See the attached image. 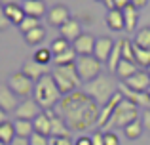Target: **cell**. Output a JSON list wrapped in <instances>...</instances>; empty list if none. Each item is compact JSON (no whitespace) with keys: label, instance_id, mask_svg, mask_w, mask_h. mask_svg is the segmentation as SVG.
Instances as JSON below:
<instances>
[{"label":"cell","instance_id":"cell-1","mask_svg":"<svg viewBox=\"0 0 150 145\" xmlns=\"http://www.w3.org/2000/svg\"><path fill=\"white\" fill-rule=\"evenodd\" d=\"M72 132H88L93 126L97 128V120L101 115V107L82 90L65 96L59 105L53 109Z\"/></svg>","mask_w":150,"mask_h":145},{"label":"cell","instance_id":"cell-2","mask_svg":"<svg viewBox=\"0 0 150 145\" xmlns=\"http://www.w3.org/2000/svg\"><path fill=\"white\" fill-rule=\"evenodd\" d=\"M33 99L42 107V111H53L59 105V101L63 99V96H61V92H59L51 73L46 74V76H42L40 80L34 84Z\"/></svg>","mask_w":150,"mask_h":145},{"label":"cell","instance_id":"cell-3","mask_svg":"<svg viewBox=\"0 0 150 145\" xmlns=\"http://www.w3.org/2000/svg\"><path fill=\"white\" fill-rule=\"evenodd\" d=\"M93 101H95L99 107H105L110 99H112L114 94H118V84L114 82L112 74H99L97 78H93L91 82L84 84V90Z\"/></svg>","mask_w":150,"mask_h":145},{"label":"cell","instance_id":"cell-4","mask_svg":"<svg viewBox=\"0 0 150 145\" xmlns=\"http://www.w3.org/2000/svg\"><path fill=\"white\" fill-rule=\"evenodd\" d=\"M141 109L137 107L135 103H131L129 99H122L120 101V105L116 107V111H114V115L110 116V120L106 122V126L103 128L101 132H114V130H118V128H122L124 130L127 124H131L133 120H137V119H141Z\"/></svg>","mask_w":150,"mask_h":145},{"label":"cell","instance_id":"cell-5","mask_svg":"<svg viewBox=\"0 0 150 145\" xmlns=\"http://www.w3.org/2000/svg\"><path fill=\"white\" fill-rule=\"evenodd\" d=\"M51 76H53L55 84H57L61 96H69V94L76 92L82 84L80 76H78V71H76V65H63V67H53L51 69Z\"/></svg>","mask_w":150,"mask_h":145},{"label":"cell","instance_id":"cell-6","mask_svg":"<svg viewBox=\"0 0 150 145\" xmlns=\"http://www.w3.org/2000/svg\"><path fill=\"white\" fill-rule=\"evenodd\" d=\"M76 71H78V76H80L82 84H88L91 82L93 78H97L99 74H103V63L97 61L93 56H78L76 59Z\"/></svg>","mask_w":150,"mask_h":145},{"label":"cell","instance_id":"cell-7","mask_svg":"<svg viewBox=\"0 0 150 145\" xmlns=\"http://www.w3.org/2000/svg\"><path fill=\"white\" fill-rule=\"evenodd\" d=\"M6 84L10 86V90H11V92H13L17 97H23V99H27V97H33L34 82L30 80L29 76H25L21 71L10 74V78H8Z\"/></svg>","mask_w":150,"mask_h":145},{"label":"cell","instance_id":"cell-8","mask_svg":"<svg viewBox=\"0 0 150 145\" xmlns=\"http://www.w3.org/2000/svg\"><path fill=\"white\" fill-rule=\"evenodd\" d=\"M40 113H42L40 105H38L33 97H27V99L19 101V105H17V109L13 111V115H15L17 120H30V122H33Z\"/></svg>","mask_w":150,"mask_h":145},{"label":"cell","instance_id":"cell-9","mask_svg":"<svg viewBox=\"0 0 150 145\" xmlns=\"http://www.w3.org/2000/svg\"><path fill=\"white\" fill-rule=\"evenodd\" d=\"M118 92L122 94V97H125V99H129L131 103H135L139 109H150V96L148 92H135V90L127 88V86L124 84V82H120L118 84Z\"/></svg>","mask_w":150,"mask_h":145},{"label":"cell","instance_id":"cell-10","mask_svg":"<svg viewBox=\"0 0 150 145\" xmlns=\"http://www.w3.org/2000/svg\"><path fill=\"white\" fill-rule=\"evenodd\" d=\"M21 73L25 74V76H29L30 80L36 84L38 80H40L42 76H46V74H50V67L48 65H42V63H38L34 57H29V59L23 63V67H21Z\"/></svg>","mask_w":150,"mask_h":145},{"label":"cell","instance_id":"cell-11","mask_svg":"<svg viewBox=\"0 0 150 145\" xmlns=\"http://www.w3.org/2000/svg\"><path fill=\"white\" fill-rule=\"evenodd\" d=\"M72 17L70 15V10L65 6V4H55V6H51L48 10V15H46V19H48V23L51 27H63L69 19Z\"/></svg>","mask_w":150,"mask_h":145},{"label":"cell","instance_id":"cell-12","mask_svg":"<svg viewBox=\"0 0 150 145\" xmlns=\"http://www.w3.org/2000/svg\"><path fill=\"white\" fill-rule=\"evenodd\" d=\"M114 44H116V42H114L110 36H99L95 40L93 57H95L97 61H101V63H106L108 57H110V54H112V50H114Z\"/></svg>","mask_w":150,"mask_h":145},{"label":"cell","instance_id":"cell-13","mask_svg":"<svg viewBox=\"0 0 150 145\" xmlns=\"http://www.w3.org/2000/svg\"><path fill=\"white\" fill-rule=\"evenodd\" d=\"M95 40L97 38L89 33H82L76 40L72 42V48L78 56H93V50H95Z\"/></svg>","mask_w":150,"mask_h":145},{"label":"cell","instance_id":"cell-14","mask_svg":"<svg viewBox=\"0 0 150 145\" xmlns=\"http://www.w3.org/2000/svg\"><path fill=\"white\" fill-rule=\"evenodd\" d=\"M122 99H124V97H122V94L118 92V94H114L112 99H110L105 107H101V115H99V120H97V130H103V128L106 126V122H108L110 116L114 115V111H116V107L120 105Z\"/></svg>","mask_w":150,"mask_h":145},{"label":"cell","instance_id":"cell-15","mask_svg":"<svg viewBox=\"0 0 150 145\" xmlns=\"http://www.w3.org/2000/svg\"><path fill=\"white\" fill-rule=\"evenodd\" d=\"M19 105V97L10 90L8 84H0V109L6 113H13Z\"/></svg>","mask_w":150,"mask_h":145},{"label":"cell","instance_id":"cell-16","mask_svg":"<svg viewBox=\"0 0 150 145\" xmlns=\"http://www.w3.org/2000/svg\"><path fill=\"white\" fill-rule=\"evenodd\" d=\"M51 120V136L55 138H72V132L69 130V126L65 124V120L57 115L55 111H46Z\"/></svg>","mask_w":150,"mask_h":145},{"label":"cell","instance_id":"cell-17","mask_svg":"<svg viewBox=\"0 0 150 145\" xmlns=\"http://www.w3.org/2000/svg\"><path fill=\"white\" fill-rule=\"evenodd\" d=\"M21 6H23L25 15H29V17L42 19V17H46V15H48V8H46V2H44V0H25Z\"/></svg>","mask_w":150,"mask_h":145},{"label":"cell","instance_id":"cell-18","mask_svg":"<svg viewBox=\"0 0 150 145\" xmlns=\"http://www.w3.org/2000/svg\"><path fill=\"white\" fill-rule=\"evenodd\" d=\"M124 84L127 86V88L135 90V92H148V88H150V74H148V71H139L137 74H133L131 78H127Z\"/></svg>","mask_w":150,"mask_h":145},{"label":"cell","instance_id":"cell-19","mask_svg":"<svg viewBox=\"0 0 150 145\" xmlns=\"http://www.w3.org/2000/svg\"><path fill=\"white\" fill-rule=\"evenodd\" d=\"M80 34H82V25H80V21L74 19V17H70L63 27H59V36H63L69 42H74Z\"/></svg>","mask_w":150,"mask_h":145},{"label":"cell","instance_id":"cell-20","mask_svg":"<svg viewBox=\"0 0 150 145\" xmlns=\"http://www.w3.org/2000/svg\"><path fill=\"white\" fill-rule=\"evenodd\" d=\"M33 128H34V134H40L44 138H51V120L48 116V113L42 111L36 119L33 120Z\"/></svg>","mask_w":150,"mask_h":145},{"label":"cell","instance_id":"cell-21","mask_svg":"<svg viewBox=\"0 0 150 145\" xmlns=\"http://www.w3.org/2000/svg\"><path fill=\"white\" fill-rule=\"evenodd\" d=\"M122 14H124L125 31H127V33H133V31L137 29V25H139V10L129 4V6H125L124 10H122Z\"/></svg>","mask_w":150,"mask_h":145},{"label":"cell","instance_id":"cell-22","mask_svg":"<svg viewBox=\"0 0 150 145\" xmlns=\"http://www.w3.org/2000/svg\"><path fill=\"white\" fill-rule=\"evenodd\" d=\"M139 71H141V69H139V65H137V63H131V61H127V59H122L114 74H116L122 82H125L127 78H131L133 74H137Z\"/></svg>","mask_w":150,"mask_h":145},{"label":"cell","instance_id":"cell-23","mask_svg":"<svg viewBox=\"0 0 150 145\" xmlns=\"http://www.w3.org/2000/svg\"><path fill=\"white\" fill-rule=\"evenodd\" d=\"M4 14H6L10 25H21V21L25 19V11H23L21 4H13V6H6L4 8Z\"/></svg>","mask_w":150,"mask_h":145},{"label":"cell","instance_id":"cell-24","mask_svg":"<svg viewBox=\"0 0 150 145\" xmlns=\"http://www.w3.org/2000/svg\"><path fill=\"white\" fill-rule=\"evenodd\" d=\"M106 25L112 31H125L124 14L120 10H106Z\"/></svg>","mask_w":150,"mask_h":145},{"label":"cell","instance_id":"cell-25","mask_svg":"<svg viewBox=\"0 0 150 145\" xmlns=\"http://www.w3.org/2000/svg\"><path fill=\"white\" fill-rule=\"evenodd\" d=\"M122 59H124V57H122V38H120V40H116L112 54H110L108 61H106L108 74H114V73H116V69H118V65H120V61H122Z\"/></svg>","mask_w":150,"mask_h":145},{"label":"cell","instance_id":"cell-26","mask_svg":"<svg viewBox=\"0 0 150 145\" xmlns=\"http://www.w3.org/2000/svg\"><path fill=\"white\" fill-rule=\"evenodd\" d=\"M46 34H48V31L40 25V27H36V29L29 31L27 34H23V38H25V42L29 46H38V44H42V42H44Z\"/></svg>","mask_w":150,"mask_h":145},{"label":"cell","instance_id":"cell-27","mask_svg":"<svg viewBox=\"0 0 150 145\" xmlns=\"http://www.w3.org/2000/svg\"><path fill=\"white\" fill-rule=\"evenodd\" d=\"M13 128H15V136H17V138L30 139V136L34 134V128H33V122H30V120H17L15 119Z\"/></svg>","mask_w":150,"mask_h":145},{"label":"cell","instance_id":"cell-28","mask_svg":"<svg viewBox=\"0 0 150 145\" xmlns=\"http://www.w3.org/2000/svg\"><path fill=\"white\" fill-rule=\"evenodd\" d=\"M143 132H144V126H143V122H141V119L133 120L131 124H127V126L124 128V136L127 139H131V141L139 139L141 136H143Z\"/></svg>","mask_w":150,"mask_h":145},{"label":"cell","instance_id":"cell-29","mask_svg":"<svg viewBox=\"0 0 150 145\" xmlns=\"http://www.w3.org/2000/svg\"><path fill=\"white\" fill-rule=\"evenodd\" d=\"M78 59V54L74 52V48L67 50V52H63L61 56H55L53 57V67H63V65H72L76 63Z\"/></svg>","mask_w":150,"mask_h":145},{"label":"cell","instance_id":"cell-30","mask_svg":"<svg viewBox=\"0 0 150 145\" xmlns=\"http://www.w3.org/2000/svg\"><path fill=\"white\" fill-rule=\"evenodd\" d=\"M133 52H135V63L139 65V67H150V50H144L141 48V46H135L133 44Z\"/></svg>","mask_w":150,"mask_h":145},{"label":"cell","instance_id":"cell-31","mask_svg":"<svg viewBox=\"0 0 150 145\" xmlns=\"http://www.w3.org/2000/svg\"><path fill=\"white\" fill-rule=\"evenodd\" d=\"M70 48H72V44H70L69 40H65L63 36L53 38L51 44H50V50H51V54H53V57L55 56H61L63 52H67V50H70Z\"/></svg>","mask_w":150,"mask_h":145},{"label":"cell","instance_id":"cell-32","mask_svg":"<svg viewBox=\"0 0 150 145\" xmlns=\"http://www.w3.org/2000/svg\"><path fill=\"white\" fill-rule=\"evenodd\" d=\"M133 44L141 46V48H144V50H150V27H143V29L137 31Z\"/></svg>","mask_w":150,"mask_h":145},{"label":"cell","instance_id":"cell-33","mask_svg":"<svg viewBox=\"0 0 150 145\" xmlns=\"http://www.w3.org/2000/svg\"><path fill=\"white\" fill-rule=\"evenodd\" d=\"M13 138H15V128H13V122H10V120H8V122L0 124V139H2L4 143L10 145Z\"/></svg>","mask_w":150,"mask_h":145},{"label":"cell","instance_id":"cell-34","mask_svg":"<svg viewBox=\"0 0 150 145\" xmlns=\"http://www.w3.org/2000/svg\"><path fill=\"white\" fill-rule=\"evenodd\" d=\"M34 59L38 61V63H42V65H50V63H53V54H51V50H50V46L48 48H38L36 52H34Z\"/></svg>","mask_w":150,"mask_h":145},{"label":"cell","instance_id":"cell-35","mask_svg":"<svg viewBox=\"0 0 150 145\" xmlns=\"http://www.w3.org/2000/svg\"><path fill=\"white\" fill-rule=\"evenodd\" d=\"M122 57L131 63H135V52H133V42L129 38H122Z\"/></svg>","mask_w":150,"mask_h":145},{"label":"cell","instance_id":"cell-36","mask_svg":"<svg viewBox=\"0 0 150 145\" xmlns=\"http://www.w3.org/2000/svg\"><path fill=\"white\" fill-rule=\"evenodd\" d=\"M36 27H40V19L36 17H29V15H25V19L21 21V25H19V31H21L23 34H27L29 31L36 29Z\"/></svg>","mask_w":150,"mask_h":145},{"label":"cell","instance_id":"cell-37","mask_svg":"<svg viewBox=\"0 0 150 145\" xmlns=\"http://www.w3.org/2000/svg\"><path fill=\"white\" fill-rule=\"evenodd\" d=\"M29 143L30 145H50V138H44V136H40V134H33L30 139H29Z\"/></svg>","mask_w":150,"mask_h":145},{"label":"cell","instance_id":"cell-38","mask_svg":"<svg viewBox=\"0 0 150 145\" xmlns=\"http://www.w3.org/2000/svg\"><path fill=\"white\" fill-rule=\"evenodd\" d=\"M105 134V145H120V138L116 132H103Z\"/></svg>","mask_w":150,"mask_h":145},{"label":"cell","instance_id":"cell-39","mask_svg":"<svg viewBox=\"0 0 150 145\" xmlns=\"http://www.w3.org/2000/svg\"><path fill=\"white\" fill-rule=\"evenodd\" d=\"M50 145H74V141L72 138H55V136H51Z\"/></svg>","mask_w":150,"mask_h":145},{"label":"cell","instance_id":"cell-40","mask_svg":"<svg viewBox=\"0 0 150 145\" xmlns=\"http://www.w3.org/2000/svg\"><path fill=\"white\" fill-rule=\"evenodd\" d=\"M89 138H91V145H105V134L101 130H95Z\"/></svg>","mask_w":150,"mask_h":145},{"label":"cell","instance_id":"cell-41","mask_svg":"<svg viewBox=\"0 0 150 145\" xmlns=\"http://www.w3.org/2000/svg\"><path fill=\"white\" fill-rule=\"evenodd\" d=\"M8 27H10V21H8L6 14H4V6L0 4V33H2V31H6Z\"/></svg>","mask_w":150,"mask_h":145},{"label":"cell","instance_id":"cell-42","mask_svg":"<svg viewBox=\"0 0 150 145\" xmlns=\"http://www.w3.org/2000/svg\"><path fill=\"white\" fill-rule=\"evenodd\" d=\"M141 122H143L144 130L150 132V109H144V111L141 113Z\"/></svg>","mask_w":150,"mask_h":145},{"label":"cell","instance_id":"cell-43","mask_svg":"<svg viewBox=\"0 0 150 145\" xmlns=\"http://www.w3.org/2000/svg\"><path fill=\"white\" fill-rule=\"evenodd\" d=\"M74 145H91V138H89V136H80V138L74 141Z\"/></svg>","mask_w":150,"mask_h":145},{"label":"cell","instance_id":"cell-44","mask_svg":"<svg viewBox=\"0 0 150 145\" xmlns=\"http://www.w3.org/2000/svg\"><path fill=\"white\" fill-rule=\"evenodd\" d=\"M129 4H131V6H135L137 10H141V8H144L148 4V0H129Z\"/></svg>","mask_w":150,"mask_h":145},{"label":"cell","instance_id":"cell-45","mask_svg":"<svg viewBox=\"0 0 150 145\" xmlns=\"http://www.w3.org/2000/svg\"><path fill=\"white\" fill-rule=\"evenodd\" d=\"M10 145H30L29 143V139H25V138H17V136H15L13 139H11V143Z\"/></svg>","mask_w":150,"mask_h":145},{"label":"cell","instance_id":"cell-46","mask_svg":"<svg viewBox=\"0 0 150 145\" xmlns=\"http://www.w3.org/2000/svg\"><path fill=\"white\" fill-rule=\"evenodd\" d=\"M0 4L6 8V6H13V4H19V0H0Z\"/></svg>","mask_w":150,"mask_h":145},{"label":"cell","instance_id":"cell-47","mask_svg":"<svg viewBox=\"0 0 150 145\" xmlns=\"http://www.w3.org/2000/svg\"><path fill=\"white\" fill-rule=\"evenodd\" d=\"M4 122H8V113L4 109H0V124H4Z\"/></svg>","mask_w":150,"mask_h":145},{"label":"cell","instance_id":"cell-48","mask_svg":"<svg viewBox=\"0 0 150 145\" xmlns=\"http://www.w3.org/2000/svg\"><path fill=\"white\" fill-rule=\"evenodd\" d=\"M0 145H8V143H4V141H2V139H0Z\"/></svg>","mask_w":150,"mask_h":145},{"label":"cell","instance_id":"cell-49","mask_svg":"<svg viewBox=\"0 0 150 145\" xmlns=\"http://www.w3.org/2000/svg\"><path fill=\"white\" fill-rule=\"evenodd\" d=\"M97 2H105V0H97Z\"/></svg>","mask_w":150,"mask_h":145},{"label":"cell","instance_id":"cell-50","mask_svg":"<svg viewBox=\"0 0 150 145\" xmlns=\"http://www.w3.org/2000/svg\"><path fill=\"white\" fill-rule=\"evenodd\" d=\"M148 96H150V88H148Z\"/></svg>","mask_w":150,"mask_h":145},{"label":"cell","instance_id":"cell-51","mask_svg":"<svg viewBox=\"0 0 150 145\" xmlns=\"http://www.w3.org/2000/svg\"><path fill=\"white\" fill-rule=\"evenodd\" d=\"M148 74H150V67H148Z\"/></svg>","mask_w":150,"mask_h":145}]
</instances>
